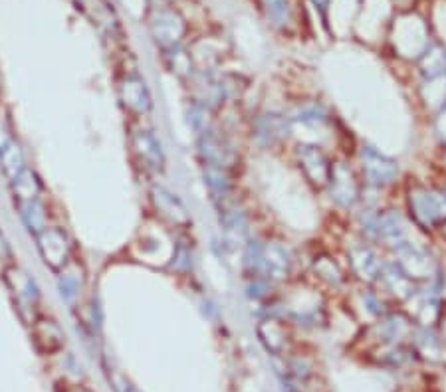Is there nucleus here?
Masks as SVG:
<instances>
[{
  "label": "nucleus",
  "mask_w": 446,
  "mask_h": 392,
  "mask_svg": "<svg viewBox=\"0 0 446 392\" xmlns=\"http://www.w3.org/2000/svg\"><path fill=\"white\" fill-rule=\"evenodd\" d=\"M36 248L42 262L54 271H60L74 259V244L68 232L60 226H46L40 234L34 236Z\"/></svg>",
  "instance_id": "obj_1"
},
{
  "label": "nucleus",
  "mask_w": 446,
  "mask_h": 392,
  "mask_svg": "<svg viewBox=\"0 0 446 392\" xmlns=\"http://www.w3.org/2000/svg\"><path fill=\"white\" fill-rule=\"evenodd\" d=\"M4 281L9 286L10 293L14 297V303L18 307L20 317L24 313V309L32 313V317L36 319L38 315H34V309L38 307L40 301V289L36 286L34 278L30 276L26 269L18 268L14 264H10L9 268L4 269Z\"/></svg>",
  "instance_id": "obj_2"
},
{
  "label": "nucleus",
  "mask_w": 446,
  "mask_h": 392,
  "mask_svg": "<svg viewBox=\"0 0 446 392\" xmlns=\"http://www.w3.org/2000/svg\"><path fill=\"white\" fill-rule=\"evenodd\" d=\"M0 167L4 174L10 179H14L20 171L26 169V159H24V151L14 137V131L10 123L0 117Z\"/></svg>",
  "instance_id": "obj_3"
},
{
  "label": "nucleus",
  "mask_w": 446,
  "mask_h": 392,
  "mask_svg": "<svg viewBox=\"0 0 446 392\" xmlns=\"http://www.w3.org/2000/svg\"><path fill=\"white\" fill-rule=\"evenodd\" d=\"M30 331H32V341L42 354L58 353L66 345L62 327L58 325V321L50 317H36L34 323L30 325Z\"/></svg>",
  "instance_id": "obj_4"
},
{
  "label": "nucleus",
  "mask_w": 446,
  "mask_h": 392,
  "mask_svg": "<svg viewBox=\"0 0 446 392\" xmlns=\"http://www.w3.org/2000/svg\"><path fill=\"white\" fill-rule=\"evenodd\" d=\"M10 192H12L14 204L40 201L42 198V192H44V184L40 181L38 174L26 167L14 179H10Z\"/></svg>",
  "instance_id": "obj_5"
},
{
  "label": "nucleus",
  "mask_w": 446,
  "mask_h": 392,
  "mask_svg": "<svg viewBox=\"0 0 446 392\" xmlns=\"http://www.w3.org/2000/svg\"><path fill=\"white\" fill-rule=\"evenodd\" d=\"M16 211H18V216L22 224L26 226L32 236L40 234L42 230L50 226L48 224V211H46V204L44 201H32V202H18L14 204Z\"/></svg>",
  "instance_id": "obj_6"
},
{
  "label": "nucleus",
  "mask_w": 446,
  "mask_h": 392,
  "mask_svg": "<svg viewBox=\"0 0 446 392\" xmlns=\"http://www.w3.org/2000/svg\"><path fill=\"white\" fill-rule=\"evenodd\" d=\"M58 274L60 296H62V299H66L68 303H74L79 297V289H82V278H79L74 259L69 262L66 268L60 269Z\"/></svg>",
  "instance_id": "obj_7"
},
{
  "label": "nucleus",
  "mask_w": 446,
  "mask_h": 392,
  "mask_svg": "<svg viewBox=\"0 0 446 392\" xmlns=\"http://www.w3.org/2000/svg\"><path fill=\"white\" fill-rule=\"evenodd\" d=\"M0 259L2 262H10L12 259V248H10L9 240H6L2 230H0Z\"/></svg>",
  "instance_id": "obj_8"
}]
</instances>
